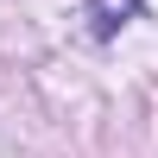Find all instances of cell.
<instances>
[{
	"instance_id": "cell-1",
	"label": "cell",
	"mask_w": 158,
	"mask_h": 158,
	"mask_svg": "<svg viewBox=\"0 0 158 158\" xmlns=\"http://www.w3.org/2000/svg\"><path fill=\"white\" fill-rule=\"evenodd\" d=\"M133 13H139V0H89V19H95V32H101V38H114Z\"/></svg>"
}]
</instances>
